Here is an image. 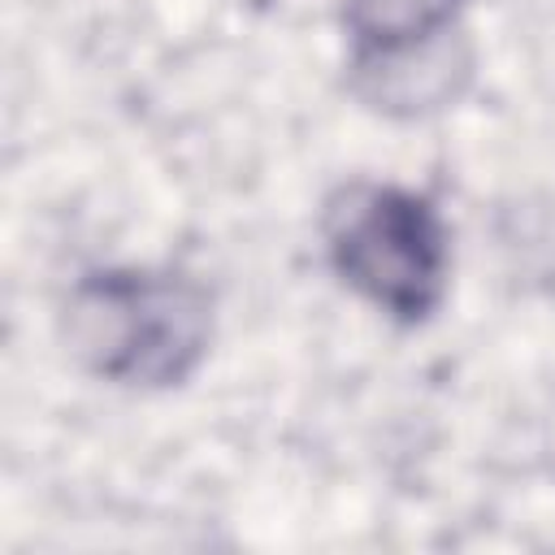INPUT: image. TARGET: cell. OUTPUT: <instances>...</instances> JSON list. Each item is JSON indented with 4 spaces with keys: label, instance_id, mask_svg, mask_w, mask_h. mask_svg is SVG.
Listing matches in <instances>:
<instances>
[{
    "label": "cell",
    "instance_id": "cell-3",
    "mask_svg": "<svg viewBox=\"0 0 555 555\" xmlns=\"http://www.w3.org/2000/svg\"><path fill=\"white\" fill-rule=\"evenodd\" d=\"M464 0H343V26L351 35L356 74L408 65L442 43Z\"/></svg>",
    "mask_w": 555,
    "mask_h": 555
},
{
    "label": "cell",
    "instance_id": "cell-1",
    "mask_svg": "<svg viewBox=\"0 0 555 555\" xmlns=\"http://www.w3.org/2000/svg\"><path fill=\"white\" fill-rule=\"evenodd\" d=\"M65 312L74 356L121 386H178L212 343V299L182 273L104 269L74 286Z\"/></svg>",
    "mask_w": 555,
    "mask_h": 555
},
{
    "label": "cell",
    "instance_id": "cell-2",
    "mask_svg": "<svg viewBox=\"0 0 555 555\" xmlns=\"http://www.w3.org/2000/svg\"><path fill=\"white\" fill-rule=\"evenodd\" d=\"M334 273L386 317L416 325L447 295L451 243L438 208L403 186L351 182L325 208Z\"/></svg>",
    "mask_w": 555,
    "mask_h": 555
}]
</instances>
